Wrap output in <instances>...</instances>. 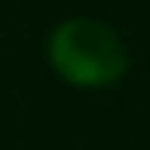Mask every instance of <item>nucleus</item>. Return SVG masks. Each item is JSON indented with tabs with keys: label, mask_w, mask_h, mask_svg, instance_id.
Masks as SVG:
<instances>
[{
	"label": "nucleus",
	"mask_w": 150,
	"mask_h": 150,
	"mask_svg": "<svg viewBox=\"0 0 150 150\" xmlns=\"http://www.w3.org/2000/svg\"><path fill=\"white\" fill-rule=\"evenodd\" d=\"M46 55L61 80L83 89L110 86L126 74L129 55L117 31L95 18H67L46 40Z\"/></svg>",
	"instance_id": "obj_1"
}]
</instances>
